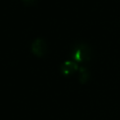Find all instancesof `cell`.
Here are the masks:
<instances>
[{
  "mask_svg": "<svg viewBox=\"0 0 120 120\" xmlns=\"http://www.w3.org/2000/svg\"><path fill=\"white\" fill-rule=\"evenodd\" d=\"M78 70V64L75 62L66 61L60 67V72L63 75L69 76Z\"/></svg>",
  "mask_w": 120,
  "mask_h": 120,
  "instance_id": "3957f363",
  "label": "cell"
},
{
  "mask_svg": "<svg viewBox=\"0 0 120 120\" xmlns=\"http://www.w3.org/2000/svg\"><path fill=\"white\" fill-rule=\"evenodd\" d=\"M23 2H24L25 3H26V4H30V3H32L33 2H34L35 0H22Z\"/></svg>",
  "mask_w": 120,
  "mask_h": 120,
  "instance_id": "5b68a950",
  "label": "cell"
},
{
  "mask_svg": "<svg viewBox=\"0 0 120 120\" xmlns=\"http://www.w3.org/2000/svg\"><path fill=\"white\" fill-rule=\"evenodd\" d=\"M91 51L87 45H78L73 51V59L76 62H82L90 58Z\"/></svg>",
  "mask_w": 120,
  "mask_h": 120,
  "instance_id": "6da1fadb",
  "label": "cell"
},
{
  "mask_svg": "<svg viewBox=\"0 0 120 120\" xmlns=\"http://www.w3.org/2000/svg\"><path fill=\"white\" fill-rule=\"evenodd\" d=\"M89 78V74L87 72V69L84 68H81L80 72H79V80L82 83H84L86 82Z\"/></svg>",
  "mask_w": 120,
  "mask_h": 120,
  "instance_id": "277c9868",
  "label": "cell"
},
{
  "mask_svg": "<svg viewBox=\"0 0 120 120\" xmlns=\"http://www.w3.org/2000/svg\"><path fill=\"white\" fill-rule=\"evenodd\" d=\"M47 44L42 38L35 39L31 45V51L34 55L38 57H43L47 53Z\"/></svg>",
  "mask_w": 120,
  "mask_h": 120,
  "instance_id": "7a4b0ae2",
  "label": "cell"
}]
</instances>
